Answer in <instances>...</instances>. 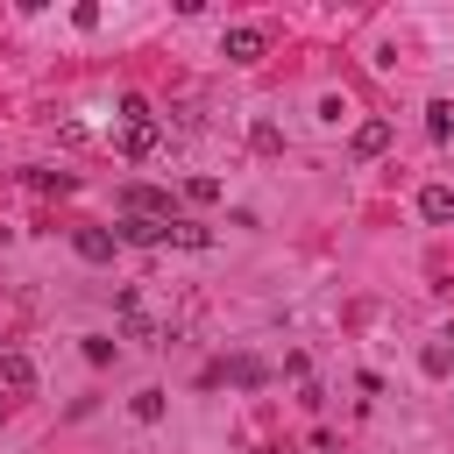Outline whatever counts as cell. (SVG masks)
I'll return each instance as SVG.
<instances>
[{"mask_svg": "<svg viewBox=\"0 0 454 454\" xmlns=\"http://www.w3.org/2000/svg\"><path fill=\"white\" fill-rule=\"evenodd\" d=\"M426 135H433V142H447V135H454V106H447V99H433V106H426Z\"/></svg>", "mask_w": 454, "mask_h": 454, "instance_id": "obj_8", "label": "cell"}, {"mask_svg": "<svg viewBox=\"0 0 454 454\" xmlns=\"http://www.w3.org/2000/svg\"><path fill=\"white\" fill-rule=\"evenodd\" d=\"M0 241H7V227H0Z\"/></svg>", "mask_w": 454, "mask_h": 454, "instance_id": "obj_12", "label": "cell"}, {"mask_svg": "<svg viewBox=\"0 0 454 454\" xmlns=\"http://www.w3.org/2000/svg\"><path fill=\"white\" fill-rule=\"evenodd\" d=\"M121 213H149V220H170V192H156V184H128V192H121Z\"/></svg>", "mask_w": 454, "mask_h": 454, "instance_id": "obj_2", "label": "cell"}, {"mask_svg": "<svg viewBox=\"0 0 454 454\" xmlns=\"http://www.w3.org/2000/svg\"><path fill=\"white\" fill-rule=\"evenodd\" d=\"M184 199H192V206H213V199H220V184H213V177H192V184H184Z\"/></svg>", "mask_w": 454, "mask_h": 454, "instance_id": "obj_10", "label": "cell"}, {"mask_svg": "<svg viewBox=\"0 0 454 454\" xmlns=\"http://www.w3.org/2000/svg\"><path fill=\"white\" fill-rule=\"evenodd\" d=\"M0 390H14V397H28V390H35V362H28L21 348H7V355H0Z\"/></svg>", "mask_w": 454, "mask_h": 454, "instance_id": "obj_3", "label": "cell"}, {"mask_svg": "<svg viewBox=\"0 0 454 454\" xmlns=\"http://www.w3.org/2000/svg\"><path fill=\"white\" fill-rule=\"evenodd\" d=\"M121 121L135 128V121H156V114H149V99H142V92H128V99H121Z\"/></svg>", "mask_w": 454, "mask_h": 454, "instance_id": "obj_9", "label": "cell"}, {"mask_svg": "<svg viewBox=\"0 0 454 454\" xmlns=\"http://www.w3.org/2000/svg\"><path fill=\"white\" fill-rule=\"evenodd\" d=\"M419 220L447 227V220H454V184H426V192H419Z\"/></svg>", "mask_w": 454, "mask_h": 454, "instance_id": "obj_5", "label": "cell"}, {"mask_svg": "<svg viewBox=\"0 0 454 454\" xmlns=\"http://www.w3.org/2000/svg\"><path fill=\"white\" fill-rule=\"evenodd\" d=\"M262 50H270V35H262V28H227V57H234V64H255Z\"/></svg>", "mask_w": 454, "mask_h": 454, "instance_id": "obj_6", "label": "cell"}, {"mask_svg": "<svg viewBox=\"0 0 454 454\" xmlns=\"http://www.w3.org/2000/svg\"><path fill=\"white\" fill-rule=\"evenodd\" d=\"M348 149H355V156H362V163H369V156H383V149H390V121H362V128H355V142H348Z\"/></svg>", "mask_w": 454, "mask_h": 454, "instance_id": "obj_7", "label": "cell"}, {"mask_svg": "<svg viewBox=\"0 0 454 454\" xmlns=\"http://www.w3.org/2000/svg\"><path fill=\"white\" fill-rule=\"evenodd\" d=\"M156 149H163V128H156V121H135V128H121V156H128V163H149Z\"/></svg>", "mask_w": 454, "mask_h": 454, "instance_id": "obj_1", "label": "cell"}, {"mask_svg": "<svg viewBox=\"0 0 454 454\" xmlns=\"http://www.w3.org/2000/svg\"><path fill=\"white\" fill-rule=\"evenodd\" d=\"M135 419H163V390H135Z\"/></svg>", "mask_w": 454, "mask_h": 454, "instance_id": "obj_11", "label": "cell"}, {"mask_svg": "<svg viewBox=\"0 0 454 454\" xmlns=\"http://www.w3.org/2000/svg\"><path fill=\"white\" fill-rule=\"evenodd\" d=\"M114 241H121V234H106V227H78V234H71V248H78L85 262H114Z\"/></svg>", "mask_w": 454, "mask_h": 454, "instance_id": "obj_4", "label": "cell"}]
</instances>
